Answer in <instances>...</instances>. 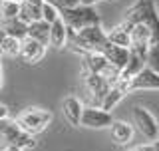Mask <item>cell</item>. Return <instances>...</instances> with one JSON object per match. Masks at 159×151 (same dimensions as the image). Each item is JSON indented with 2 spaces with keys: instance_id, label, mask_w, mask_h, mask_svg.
<instances>
[{
  "instance_id": "cell-14",
  "label": "cell",
  "mask_w": 159,
  "mask_h": 151,
  "mask_svg": "<svg viewBox=\"0 0 159 151\" xmlns=\"http://www.w3.org/2000/svg\"><path fill=\"white\" fill-rule=\"evenodd\" d=\"M129 32H131V24L123 20L119 26L111 28V32H106V36H107L109 44H116V46H121V48H129V44H131Z\"/></svg>"
},
{
  "instance_id": "cell-18",
  "label": "cell",
  "mask_w": 159,
  "mask_h": 151,
  "mask_svg": "<svg viewBox=\"0 0 159 151\" xmlns=\"http://www.w3.org/2000/svg\"><path fill=\"white\" fill-rule=\"evenodd\" d=\"M68 40V28L66 24L62 22V18H58L54 24H50V46L54 48H64Z\"/></svg>"
},
{
  "instance_id": "cell-17",
  "label": "cell",
  "mask_w": 159,
  "mask_h": 151,
  "mask_svg": "<svg viewBox=\"0 0 159 151\" xmlns=\"http://www.w3.org/2000/svg\"><path fill=\"white\" fill-rule=\"evenodd\" d=\"M111 137H113V141L116 143H119V145H125V143H129L131 141V137H133V127L129 123H125V121H116L113 119L111 121Z\"/></svg>"
},
{
  "instance_id": "cell-2",
  "label": "cell",
  "mask_w": 159,
  "mask_h": 151,
  "mask_svg": "<svg viewBox=\"0 0 159 151\" xmlns=\"http://www.w3.org/2000/svg\"><path fill=\"white\" fill-rule=\"evenodd\" d=\"M60 18L66 24V28L72 30V32H78V30H84L89 26H99L98 10L93 6H84V4H78L76 8H70V10H62Z\"/></svg>"
},
{
  "instance_id": "cell-19",
  "label": "cell",
  "mask_w": 159,
  "mask_h": 151,
  "mask_svg": "<svg viewBox=\"0 0 159 151\" xmlns=\"http://www.w3.org/2000/svg\"><path fill=\"white\" fill-rule=\"evenodd\" d=\"M107 66V62H106V58L102 56V54H86L84 56V70H86V74H96L99 76L106 70Z\"/></svg>"
},
{
  "instance_id": "cell-22",
  "label": "cell",
  "mask_w": 159,
  "mask_h": 151,
  "mask_svg": "<svg viewBox=\"0 0 159 151\" xmlns=\"http://www.w3.org/2000/svg\"><path fill=\"white\" fill-rule=\"evenodd\" d=\"M12 147H16L20 151H28V149H34L36 147V139H34V135H28V133H20L16 137V141L12 143Z\"/></svg>"
},
{
  "instance_id": "cell-1",
  "label": "cell",
  "mask_w": 159,
  "mask_h": 151,
  "mask_svg": "<svg viewBox=\"0 0 159 151\" xmlns=\"http://www.w3.org/2000/svg\"><path fill=\"white\" fill-rule=\"evenodd\" d=\"M66 44H70L76 52H80L82 56L86 54H99L103 50V46L107 44V36L106 30L102 26H89L84 30H78V32H72L68 30V40Z\"/></svg>"
},
{
  "instance_id": "cell-13",
  "label": "cell",
  "mask_w": 159,
  "mask_h": 151,
  "mask_svg": "<svg viewBox=\"0 0 159 151\" xmlns=\"http://www.w3.org/2000/svg\"><path fill=\"white\" fill-rule=\"evenodd\" d=\"M62 112H64V117L68 119L70 125H80V119H82V112H84V105L78 98L70 95V98L64 99L62 103Z\"/></svg>"
},
{
  "instance_id": "cell-21",
  "label": "cell",
  "mask_w": 159,
  "mask_h": 151,
  "mask_svg": "<svg viewBox=\"0 0 159 151\" xmlns=\"http://www.w3.org/2000/svg\"><path fill=\"white\" fill-rule=\"evenodd\" d=\"M18 12H20V2H10V0H2L0 2V22L2 20L18 18Z\"/></svg>"
},
{
  "instance_id": "cell-20",
  "label": "cell",
  "mask_w": 159,
  "mask_h": 151,
  "mask_svg": "<svg viewBox=\"0 0 159 151\" xmlns=\"http://www.w3.org/2000/svg\"><path fill=\"white\" fill-rule=\"evenodd\" d=\"M123 95H125V92H123L121 88H117V85H111V88H109V92L106 94V98L102 99L99 108H102L103 112H109V113H111V109L123 99Z\"/></svg>"
},
{
  "instance_id": "cell-9",
  "label": "cell",
  "mask_w": 159,
  "mask_h": 151,
  "mask_svg": "<svg viewBox=\"0 0 159 151\" xmlns=\"http://www.w3.org/2000/svg\"><path fill=\"white\" fill-rule=\"evenodd\" d=\"M42 4L44 0H22L20 2V12H18V20L28 24L42 20Z\"/></svg>"
},
{
  "instance_id": "cell-5",
  "label": "cell",
  "mask_w": 159,
  "mask_h": 151,
  "mask_svg": "<svg viewBox=\"0 0 159 151\" xmlns=\"http://www.w3.org/2000/svg\"><path fill=\"white\" fill-rule=\"evenodd\" d=\"M111 121H113V117H111L109 112H103L102 108L92 105V108H84L80 125L89 127V129H103V127H109Z\"/></svg>"
},
{
  "instance_id": "cell-16",
  "label": "cell",
  "mask_w": 159,
  "mask_h": 151,
  "mask_svg": "<svg viewBox=\"0 0 159 151\" xmlns=\"http://www.w3.org/2000/svg\"><path fill=\"white\" fill-rule=\"evenodd\" d=\"M0 30H2L6 36L14 38V40H20L22 42L26 38V32H28V26L24 22H20L18 18H12V20H2L0 22Z\"/></svg>"
},
{
  "instance_id": "cell-3",
  "label": "cell",
  "mask_w": 159,
  "mask_h": 151,
  "mask_svg": "<svg viewBox=\"0 0 159 151\" xmlns=\"http://www.w3.org/2000/svg\"><path fill=\"white\" fill-rule=\"evenodd\" d=\"M50 121H52V113L48 109H42V108H26L16 117L18 127L28 135L42 133L50 125Z\"/></svg>"
},
{
  "instance_id": "cell-31",
  "label": "cell",
  "mask_w": 159,
  "mask_h": 151,
  "mask_svg": "<svg viewBox=\"0 0 159 151\" xmlns=\"http://www.w3.org/2000/svg\"><path fill=\"white\" fill-rule=\"evenodd\" d=\"M10 2H22V0H10Z\"/></svg>"
},
{
  "instance_id": "cell-28",
  "label": "cell",
  "mask_w": 159,
  "mask_h": 151,
  "mask_svg": "<svg viewBox=\"0 0 159 151\" xmlns=\"http://www.w3.org/2000/svg\"><path fill=\"white\" fill-rule=\"evenodd\" d=\"M151 147H153V151H159V139H155V141L151 143Z\"/></svg>"
},
{
  "instance_id": "cell-15",
  "label": "cell",
  "mask_w": 159,
  "mask_h": 151,
  "mask_svg": "<svg viewBox=\"0 0 159 151\" xmlns=\"http://www.w3.org/2000/svg\"><path fill=\"white\" fill-rule=\"evenodd\" d=\"M26 38L36 40L42 46H48V42H50V24H46L44 20H36V22L28 24Z\"/></svg>"
},
{
  "instance_id": "cell-8",
  "label": "cell",
  "mask_w": 159,
  "mask_h": 151,
  "mask_svg": "<svg viewBox=\"0 0 159 151\" xmlns=\"http://www.w3.org/2000/svg\"><path fill=\"white\" fill-rule=\"evenodd\" d=\"M84 84H86L89 95H92V99L96 102V108H99V103H102V99L106 98V94L109 92V85L106 80L102 78V76H96V74H86V78H84Z\"/></svg>"
},
{
  "instance_id": "cell-4",
  "label": "cell",
  "mask_w": 159,
  "mask_h": 151,
  "mask_svg": "<svg viewBox=\"0 0 159 151\" xmlns=\"http://www.w3.org/2000/svg\"><path fill=\"white\" fill-rule=\"evenodd\" d=\"M131 115H133V125H135L137 131L141 133L149 143H153L155 139H159V125L155 121V117H153L145 108L135 105V108L131 109Z\"/></svg>"
},
{
  "instance_id": "cell-30",
  "label": "cell",
  "mask_w": 159,
  "mask_h": 151,
  "mask_svg": "<svg viewBox=\"0 0 159 151\" xmlns=\"http://www.w3.org/2000/svg\"><path fill=\"white\" fill-rule=\"evenodd\" d=\"M0 88H2V72H0Z\"/></svg>"
},
{
  "instance_id": "cell-7",
  "label": "cell",
  "mask_w": 159,
  "mask_h": 151,
  "mask_svg": "<svg viewBox=\"0 0 159 151\" xmlns=\"http://www.w3.org/2000/svg\"><path fill=\"white\" fill-rule=\"evenodd\" d=\"M99 54L106 58V62L109 66L117 68L119 72L125 68V64L129 60V48H121V46H116V44H109V42L103 46V50Z\"/></svg>"
},
{
  "instance_id": "cell-11",
  "label": "cell",
  "mask_w": 159,
  "mask_h": 151,
  "mask_svg": "<svg viewBox=\"0 0 159 151\" xmlns=\"http://www.w3.org/2000/svg\"><path fill=\"white\" fill-rule=\"evenodd\" d=\"M129 89H159V76L151 70L143 68L135 78H131L129 82Z\"/></svg>"
},
{
  "instance_id": "cell-29",
  "label": "cell",
  "mask_w": 159,
  "mask_h": 151,
  "mask_svg": "<svg viewBox=\"0 0 159 151\" xmlns=\"http://www.w3.org/2000/svg\"><path fill=\"white\" fill-rule=\"evenodd\" d=\"M0 151H20V149H16V147H12V145H10V147H4V149H0Z\"/></svg>"
},
{
  "instance_id": "cell-25",
  "label": "cell",
  "mask_w": 159,
  "mask_h": 151,
  "mask_svg": "<svg viewBox=\"0 0 159 151\" xmlns=\"http://www.w3.org/2000/svg\"><path fill=\"white\" fill-rule=\"evenodd\" d=\"M44 2L52 4L58 12H62V10H70V8H76L78 4H80L78 0H44Z\"/></svg>"
},
{
  "instance_id": "cell-6",
  "label": "cell",
  "mask_w": 159,
  "mask_h": 151,
  "mask_svg": "<svg viewBox=\"0 0 159 151\" xmlns=\"http://www.w3.org/2000/svg\"><path fill=\"white\" fill-rule=\"evenodd\" d=\"M143 24L149 28L151 32V42L149 46L159 48V12L155 8V2L153 0H143Z\"/></svg>"
},
{
  "instance_id": "cell-24",
  "label": "cell",
  "mask_w": 159,
  "mask_h": 151,
  "mask_svg": "<svg viewBox=\"0 0 159 151\" xmlns=\"http://www.w3.org/2000/svg\"><path fill=\"white\" fill-rule=\"evenodd\" d=\"M58 18H60V12H58V10L54 8L52 4L44 2L42 4V20H44V22H46V24H54Z\"/></svg>"
},
{
  "instance_id": "cell-26",
  "label": "cell",
  "mask_w": 159,
  "mask_h": 151,
  "mask_svg": "<svg viewBox=\"0 0 159 151\" xmlns=\"http://www.w3.org/2000/svg\"><path fill=\"white\" fill-rule=\"evenodd\" d=\"M131 151H153L151 143H145V145H137V147H133Z\"/></svg>"
},
{
  "instance_id": "cell-23",
  "label": "cell",
  "mask_w": 159,
  "mask_h": 151,
  "mask_svg": "<svg viewBox=\"0 0 159 151\" xmlns=\"http://www.w3.org/2000/svg\"><path fill=\"white\" fill-rule=\"evenodd\" d=\"M145 68L155 72L159 76V48L155 46H149L147 50V58H145Z\"/></svg>"
},
{
  "instance_id": "cell-32",
  "label": "cell",
  "mask_w": 159,
  "mask_h": 151,
  "mask_svg": "<svg viewBox=\"0 0 159 151\" xmlns=\"http://www.w3.org/2000/svg\"><path fill=\"white\" fill-rule=\"evenodd\" d=\"M0 72H2V66H0Z\"/></svg>"
},
{
  "instance_id": "cell-27",
  "label": "cell",
  "mask_w": 159,
  "mask_h": 151,
  "mask_svg": "<svg viewBox=\"0 0 159 151\" xmlns=\"http://www.w3.org/2000/svg\"><path fill=\"white\" fill-rule=\"evenodd\" d=\"M6 117H10V115H8V108L0 103V121H2V119H6Z\"/></svg>"
},
{
  "instance_id": "cell-10",
  "label": "cell",
  "mask_w": 159,
  "mask_h": 151,
  "mask_svg": "<svg viewBox=\"0 0 159 151\" xmlns=\"http://www.w3.org/2000/svg\"><path fill=\"white\" fill-rule=\"evenodd\" d=\"M44 52H46V46L38 44L36 40H30V38H24L20 42V52L18 56L24 60V62H30V64H36L38 60L44 58Z\"/></svg>"
},
{
  "instance_id": "cell-12",
  "label": "cell",
  "mask_w": 159,
  "mask_h": 151,
  "mask_svg": "<svg viewBox=\"0 0 159 151\" xmlns=\"http://www.w3.org/2000/svg\"><path fill=\"white\" fill-rule=\"evenodd\" d=\"M22 133V129L18 127V123H16V119H2L0 121V149H4V147H10L14 141H16V137Z\"/></svg>"
}]
</instances>
